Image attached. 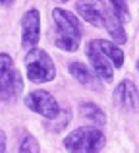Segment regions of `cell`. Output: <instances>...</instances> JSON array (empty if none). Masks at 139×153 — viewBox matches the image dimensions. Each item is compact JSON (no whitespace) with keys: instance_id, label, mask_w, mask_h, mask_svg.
Segmentation results:
<instances>
[{"instance_id":"obj_1","label":"cell","mask_w":139,"mask_h":153,"mask_svg":"<svg viewBox=\"0 0 139 153\" xmlns=\"http://www.w3.org/2000/svg\"><path fill=\"white\" fill-rule=\"evenodd\" d=\"M52 18L56 22V39H54V45L66 52L77 51L79 39H81V23L77 22V18L71 12L64 10V8H54Z\"/></svg>"},{"instance_id":"obj_2","label":"cell","mask_w":139,"mask_h":153,"mask_svg":"<svg viewBox=\"0 0 139 153\" xmlns=\"http://www.w3.org/2000/svg\"><path fill=\"white\" fill-rule=\"evenodd\" d=\"M64 146L71 153H99L104 146V134L99 128L81 126L66 136Z\"/></svg>"},{"instance_id":"obj_3","label":"cell","mask_w":139,"mask_h":153,"mask_svg":"<svg viewBox=\"0 0 139 153\" xmlns=\"http://www.w3.org/2000/svg\"><path fill=\"white\" fill-rule=\"evenodd\" d=\"M25 70L27 78L35 83H46L56 78V66L49 52L43 49H31L25 54Z\"/></svg>"},{"instance_id":"obj_4","label":"cell","mask_w":139,"mask_h":153,"mask_svg":"<svg viewBox=\"0 0 139 153\" xmlns=\"http://www.w3.org/2000/svg\"><path fill=\"white\" fill-rule=\"evenodd\" d=\"M23 87V79L15 68L10 54L0 52V101L10 103L19 95Z\"/></svg>"},{"instance_id":"obj_5","label":"cell","mask_w":139,"mask_h":153,"mask_svg":"<svg viewBox=\"0 0 139 153\" xmlns=\"http://www.w3.org/2000/svg\"><path fill=\"white\" fill-rule=\"evenodd\" d=\"M25 105L31 111H35L37 114L45 116V118H49V120L56 118L58 112H60V107H58L56 99L45 89H35V91H31V93H27Z\"/></svg>"},{"instance_id":"obj_6","label":"cell","mask_w":139,"mask_h":153,"mask_svg":"<svg viewBox=\"0 0 139 153\" xmlns=\"http://www.w3.org/2000/svg\"><path fill=\"white\" fill-rule=\"evenodd\" d=\"M41 37V14L37 8L25 12L21 19V45L25 49H33Z\"/></svg>"},{"instance_id":"obj_7","label":"cell","mask_w":139,"mask_h":153,"mask_svg":"<svg viewBox=\"0 0 139 153\" xmlns=\"http://www.w3.org/2000/svg\"><path fill=\"white\" fill-rule=\"evenodd\" d=\"M87 58H89L93 70L97 72V76L102 79V82H112L114 72H112V64L108 62L104 54L101 52V49L97 47V41H89L87 43Z\"/></svg>"},{"instance_id":"obj_8","label":"cell","mask_w":139,"mask_h":153,"mask_svg":"<svg viewBox=\"0 0 139 153\" xmlns=\"http://www.w3.org/2000/svg\"><path fill=\"white\" fill-rule=\"evenodd\" d=\"M114 105L118 108H124V111H135L137 103H139V93H137V87L133 85L129 79H124L116 85L114 89Z\"/></svg>"},{"instance_id":"obj_9","label":"cell","mask_w":139,"mask_h":153,"mask_svg":"<svg viewBox=\"0 0 139 153\" xmlns=\"http://www.w3.org/2000/svg\"><path fill=\"white\" fill-rule=\"evenodd\" d=\"M68 68H70L71 76H74L81 85H87V87H91V89H99V82L95 79L93 72H91L85 64H81V62H70Z\"/></svg>"},{"instance_id":"obj_10","label":"cell","mask_w":139,"mask_h":153,"mask_svg":"<svg viewBox=\"0 0 139 153\" xmlns=\"http://www.w3.org/2000/svg\"><path fill=\"white\" fill-rule=\"evenodd\" d=\"M101 22H102V27L110 33V37L116 41V45H118V43H126V31H124V27L114 19V16L110 14L108 10H101Z\"/></svg>"},{"instance_id":"obj_11","label":"cell","mask_w":139,"mask_h":153,"mask_svg":"<svg viewBox=\"0 0 139 153\" xmlns=\"http://www.w3.org/2000/svg\"><path fill=\"white\" fill-rule=\"evenodd\" d=\"M97 41V47L101 49V52L108 58L110 64H114V66L120 68L122 64H124V52L118 49L116 43H110V41H104V39H95Z\"/></svg>"},{"instance_id":"obj_12","label":"cell","mask_w":139,"mask_h":153,"mask_svg":"<svg viewBox=\"0 0 139 153\" xmlns=\"http://www.w3.org/2000/svg\"><path fill=\"white\" fill-rule=\"evenodd\" d=\"M75 8H77V12L83 16V19H87L91 25L102 27L101 10H97V6H95V4H91V2H77V4H75Z\"/></svg>"},{"instance_id":"obj_13","label":"cell","mask_w":139,"mask_h":153,"mask_svg":"<svg viewBox=\"0 0 139 153\" xmlns=\"http://www.w3.org/2000/svg\"><path fill=\"white\" fill-rule=\"evenodd\" d=\"M79 112H81V116H85V118L93 120V122H97V124H104L106 122L104 112H102V108L99 107L97 103H81Z\"/></svg>"},{"instance_id":"obj_14","label":"cell","mask_w":139,"mask_h":153,"mask_svg":"<svg viewBox=\"0 0 139 153\" xmlns=\"http://www.w3.org/2000/svg\"><path fill=\"white\" fill-rule=\"evenodd\" d=\"M106 8H110V14L114 16V19H116L118 23H126L132 19V16H129V10H128V4L126 2H104Z\"/></svg>"},{"instance_id":"obj_15","label":"cell","mask_w":139,"mask_h":153,"mask_svg":"<svg viewBox=\"0 0 139 153\" xmlns=\"http://www.w3.org/2000/svg\"><path fill=\"white\" fill-rule=\"evenodd\" d=\"M19 153H39V143L31 134H25L19 142Z\"/></svg>"},{"instance_id":"obj_16","label":"cell","mask_w":139,"mask_h":153,"mask_svg":"<svg viewBox=\"0 0 139 153\" xmlns=\"http://www.w3.org/2000/svg\"><path fill=\"white\" fill-rule=\"evenodd\" d=\"M4 151H6V134L0 128V153H4Z\"/></svg>"},{"instance_id":"obj_17","label":"cell","mask_w":139,"mask_h":153,"mask_svg":"<svg viewBox=\"0 0 139 153\" xmlns=\"http://www.w3.org/2000/svg\"><path fill=\"white\" fill-rule=\"evenodd\" d=\"M137 72H139V60H137Z\"/></svg>"}]
</instances>
